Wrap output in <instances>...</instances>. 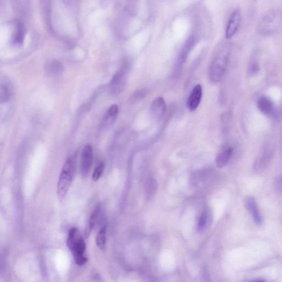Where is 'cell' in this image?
Returning <instances> with one entry per match:
<instances>
[{
  "label": "cell",
  "mask_w": 282,
  "mask_h": 282,
  "mask_svg": "<svg viewBox=\"0 0 282 282\" xmlns=\"http://www.w3.org/2000/svg\"><path fill=\"white\" fill-rule=\"evenodd\" d=\"M77 165V154H75L67 160L62 168L57 183V195L58 200L65 199L69 190L75 174Z\"/></svg>",
  "instance_id": "obj_1"
},
{
  "label": "cell",
  "mask_w": 282,
  "mask_h": 282,
  "mask_svg": "<svg viewBox=\"0 0 282 282\" xmlns=\"http://www.w3.org/2000/svg\"><path fill=\"white\" fill-rule=\"evenodd\" d=\"M67 245L72 253L75 262L78 266L87 262L85 255L86 244L77 228L70 229L67 239Z\"/></svg>",
  "instance_id": "obj_2"
},
{
  "label": "cell",
  "mask_w": 282,
  "mask_h": 282,
  "mask_svg": "<svg viewBox=\"0 0 282 282\" xmlns=\"http://www.w3.org/2000/svg\"><path fill=\"white\" fill-rule=\"evenodd\" d=\"M230 49L225 46L218 52L212 62L209 70L210 81L217 83L220 81L224 75L229 62Z\"/></svg>",
  "instance_id": "obj_3"
},
{
  "label": "cell",
  "mask_w": 282,
  "mask_h": 282,
  "mask_svg": "<svg viewBox=\"0 0 282 282\" xmlns=\"http://www.w3.org/2000/svg\"><path fill=\"white\" fill-rule=\"evenodd\" d=\"M282 20V12L280 10H276L269 12L259 23V33L263 36L275 35L281 27Z\"/></svg>",
  "instance_id": "obj_4"
},
{
  "label": "cell",
  "mask_w": 282,
  "mask_h": 282,
  "mask_svg": "<svg viewBox=\"0 0 282 282\" xmlns=\"http://www.w3.org/2000/svg\"><path fill=\"white\" fill-rule=\"evenodd\" d=\"M197 38L194 35H190L188 38L185 41L182 49L179 55L177 60H176L175 65V74H178L184 65V62L186 61L188 56L189 53H190L193 47L197 43Z\"/></svg>",
  "instance_id": "obj_5"
},
{
  "label": "cell",
  "mask_w": 282,
  "mask_h": 282,
  "mask_svg": "<svg viewBox=\"0 0 282 282\" xmlns=\"http://www.w3.org/2000/svg\"><path fill=\"white\" fill-rule=\"evenodd\" d=\"M93 160H94V151L92 147L90 145H87L83 149L80 165L81 174L84 177H86L89 174Z\"/></svg>",
  "instance_id": "obj_6"
},
{
  "label": "cell",
  "mask_w": 282,
  "mask_h": 282,
  "mask_svg": "<svg viewBox=\"0 0 282 282\" xmlns=\"http://www.w3.org/2000/svg\"><path fill=\"white\" fill-rule=\"evenodd\" d=\"M241 23V12L238 10H235L231 14L227 24L226 31V38L227 39L232 38L236 35Z\"/></svg>",
  "instance_id": "obj_7"
},
{
  "label": "cell",
  "mask_w": 282,
  "mask_h": 282,
  "mask_svg": "<svg viewBox=\"0 0 282 282\" xmlns=\"http://www.w3.org/2000/svg\"><path fill=\"white\" fill-rule=\"evenodd\" d=\"M166 111L165 100L162 97H158L153 100L150 106V115L155 121L162 119Z\"/></svg>",
  "instance_id": "obj_8"
},
{
  "label": "cell",
  "mask_w": 282,
  "mask_h": 282,
  "mask_svg": "<svg viewBox=\"0 0 282 282\" xmlns=\"http://www.w3.org/2000/svg\"><path fill=\"white\" fill-rule=\"evenodd\" d=\"M202 96H203V88L200 84L197 85L191 93L188 99V108L190 111H194L199 106Z\"/></svg>",
  "instance_id": "obj_9"
},
{
  "label": "cell",
  "mask_w": 282,
  "mask_h": 282,
  "mask_svg": "<svg viewBox=\"0 0 282 282\" xmlns=\"http://www.w3.org/2000/svg\"><path fill=\"white\" fill-rule=\"evenodd\" d=\"M245 207L254 218V220L257 225L259 226L263 224V220L259 209L257 205L256 202L254 197H247L245 201Z\"/></svg>",
  "instance_id": "obj_10"
},
{
  "label": "cell",
  "mask_w": 282,
  "mask_h": 282,
  "mask_svg": "<svg viewBox=\"0 0 282 282\" xmlns=\"http://www.w3.org/2000/svg\"><path fill=\"white\" fill-rule=\"evenodd\" d=\"M119 113L118 106L113 104L109 108L104 116L102 121V126L104 128H109L114 123Z\"/></svg>",
  "instance_id": "obj_11"
},
{
  "label": "cell",
  "mask_w": 282,
  "mask_h": 282,
  "mask_svg": "<svg viewBox=\"0 0 282 282\" xmlns=\"http://www.w3.org/2000/svg\"><path fill=\"white\" fill-rule=\"evenodd\" d=\"M233 153L232 147H227L219 153L216 159V165L218 168L225 167L228 163Z\"/></svg>",
  "instance_id": "obj_12"
},
{
  "label": "cell",
  "mask_w": 282,
  "mask_h": 282,
  "mask_svg": "<svg viewBox=\"0 0 282 282\" xmlns=\"http://www.w3.org/2000/svg\"><path fill=\"white\" fill-rule=\"evenodd\" d=\"M258 107L259 111L265 115L271 114L273 111V104L272 101L264 96L259 99Z\"/></svg>",
  "instance_id": "obj_13"
},
{
  "label": "cell",
  "mask_w": 282,
  "mask_h": 282,
  "mask_svg": "<svg viewBox=\"0 0 282 282\" xmlns=\"http://www.w3.org/2000/svg\"><path fill=\"white\" fill-rule=\"evenodd\" d=\"M101 211L100 205H98L96 206L94 212L91 214L89 221H88L87 228L85 231V236L86 238H88L89 237L91 231L96 224V222H97L98 219L100 215V213Z\"/></svg>",
  "instance_id": "obj_14"
},
{
  "label": "cell",
  "mask_w": 282,
  "mask_h": 282,
  "mask_svg": "<svg viewBox=\"0 0 282 282\" xmlns=\"http://www.w3.org/2000/svg\"><path fill=\"white\" fill-rule=\"evenodd\" d=\"M107 226L104 225L99 230L96 238V244L100 249L104 250L107 243Z\"/></svg>",
  "instance_id": "obj_15"
},
{
  "label": "cell",
  "mask_w": 282,
  "mask_h": 282,
  "mask_svg": "<svg viewBox=\"0 0 282 282\" xmlns=\"http://www.w3.org/2000/svg\"><path fill=\"white\" fill-rule=\"evenodd\" d=\"M46 72L52 75H59L62 72L63 67L60 62L53 61L46 66Z\"/></svg>",
  "instance_id": "obj_16"
},
{
  "label": "cell",
  "mask_w": 282,
  "mask_h": 282,
  "mask_svg": "<svg viewBox=\"0 0 282 282\" xmlns=\"http://www.w3.org/2000/svg\"><path fill=\"white\" fill-rule=\"evenodd\" d=\"M209 220V213L207 210H205L201 214L199 223H198L197 229L200 231H204L207 225L208 224Z\"/></svg>",
  "instance_id": "obj_17"
},
{
  "label": "cell",
  "mask_w": 282,
  "mask_h": 282,
  "mask_svg": "<svg viewBox=\"0 0 282 282\" xmlns=\"http://www.w3.org/2000/svg\"><path fill=\"white\" fill-rule=\"evenodd\" d=\"M10 92L5 85L0 86V103H6L10 100Z\"/></svg>",
  "instance_id": "obj_18"
},
{
  "label": "cell",
  "mask_w": 282,
  "mask_h": 282,
  "mask_svg": "<svg viewBox=\"0 0 282 282\" xmlns=\"http://www.w3.org/2000/svg\"><path fill=\"white\" fill-rule=\"evenodd\" d=\"M104 169V163L102 162H100L98 164V166L96 167L94 173H93L92 179L94 182H96V181H98L100 179L103 174Z\"/></svg>",
  "instance_id": "obj_19"
},
{
  "label": "cell",
  "mask_w": 282,
  "mask_h": 282,
  "mask_svg": "<svg viewBox=\"0 0 282 282\" xmlns=\"http://www.w3.org/2000/svg\"><path fill=\"white\" fill-rule=\"evenodd\" d=\"M23 30L21 25H19L15 35V40L16 43L22 44L23 40Z\"/></svg>",
  "instance_id": "obj_20"
},
{
  "label": "cell",
  "mask_w": 282,
  "mask_h": 282,
  "mask_svg": "<svg viewBox=\"0 0 282 282\" xmlns=\"http://www.w3.org/2000/svg\"><path fill=\"white\" fill-rule=\"evenodd\" d=\"M146 94V92L144 90L136 92L132 96V99L133 100L141 99L144 98Z\"/></svg>",
  "instance_id": "obj_21"
},
{
  "label": "cell",
  "mask_w": 282,
  "mask_h": 282,
  "mask_svg": "<svg viewBox=\"0 0 282 282\" xmlns=\"http://www.w3.org/2000/svg\"><path fill=\"white\" fill-rule=\"evenodd\" d=\"M275 190L277 193H279L281 192V188H282V179L281 176H279L278 177L276 180L275 184Z\"/></svg>",
  "instance_id": "obj_22"
},
{
  "label": "cell",
  "mask_w": 282,
  "mask_h": 282,
  "mask_svg": "<svg viewBox=\"0 0 282 282\" xmlns=\"http://www.w3.org/2000/svg\"><path fill=\"white\" fill-rule=\"evenodd\" d=\"M259 69V67L258 64H257L256 62H252L249 68L250 74L251 75L255 74V73H258Z\"/></svg>",
  "instance_id": "obj_23"
}]
</instances>
